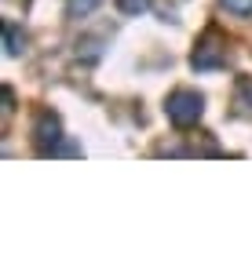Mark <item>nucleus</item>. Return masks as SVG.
I'll list each match as a JSON object with an SVG mask.
<instances>
[{"mask_svg": "<svg viewBox=\"0 0 252 255\" xmlns=\"http://www.w3.org/2000/svg\"><path fill=\"white\" fill-rule=\"evenodd\" d=\"M165 113H168V121L176 128H194L201 121V113H205V99L198 95V91H190V88H179V91L168 95Z\"/></svg>", "mask_w": 252, "mask_h": 255, "instance_id": "f257e3e1", "label": "nucleus"}, {"mask_svg": "<svg viewBox=\"0 0 252 255\" xmlns=\"http://www.w3.org/2000/svg\"><path fill=\"white\" fill-rule=\"evenodd\" d=\"M223 59H227V44H223V37H220L216 29H209V33L198 40V48H194L190 66H194V69H216V66H223Z\"/></svg>", "mask_w": 252, "mask_h": 255, "instance_id": "f03ea898", "label": "nucleus"}, {"mask_svg": "<svg viewBox=\"0 0 252 255\" xmlns=\"http://www.w3.org/2000/svg\"><path fill=\"white\" fill-rule=\"evenodd\" d=\"M33 138H37L40 157L59 153V142H62V124H59V117H55V113H40L37 128H33Z\"/></svg>", "mask_w": 252, "mask_h": 255, "instance_id": "7ed1b4c3", "label": "nucleus"}, {"mask_svg": "<svg viewBox=\"0 0 252 255\" xmlns=\"http://www.w3.org/2000/svg\"><path fill=\"white\" fill-rule=\"evenodd\" d=\"M4 48H7V55H18L22 48H26V37H22V29L18 26H4Z\"/></svg>", "mask_w": 252, "mask_h": 255, "instance_id": "20e7f679", "label": "nucleus"}, {"mask_svg": "<svg viewBox=\"0 0 252 255\" xmlns=\"http://www.w3.org/2000/svg\"><path fill=\"white\" fill-rule=\"evenodd\" d=\"M95 7H99V0H70V4H66V18H84Z\"/></svg>", "mask_w": 252, "mask_h": 255, "instance_id": "39448f33", "label": "nucleus"}, {"mask_svg": "<svg viewBox=\"0 0 252 255\" xmlns=\"http://www.w3.org/2000/svg\"><path fill=\"white\" fill-rule=\"evenodd\" d=\"M238 106H242V113H252V80L249 77H242L238 80Z\"/></svg>", "mask_w": 252, "mask_h": 255, "instance_id": "423d86ee", "label": "nucleus"}, {"mask_svg": "<svg viewBox=\"0 0 252 255\" xmlns=\"http://www.w3.org/2000/svg\"><path fill=\"white\" fill-rule=\"evenodd\" d=\"M220 4L231 11V15H238V18H249L252 15V0H220Z\"/></svg>", "mask_w": 252, "mask_h": 255, "instance_id": "0eeeda50", "label": "nucleus"}, {"mask_svg": "<svg viewBox=\"0 0 252 255\" xmlns=\"http://www.w3.org/2000/svg\"><path fill=\"white\" fill-rule=\"evenodd\" d=\"M121 15H143V11H150V0H117Z\"/></svg>", "mask_w": 252, "mask_h": 255, "instance_id": "6e6552de", "label": "nucleus"}]
</instances>
